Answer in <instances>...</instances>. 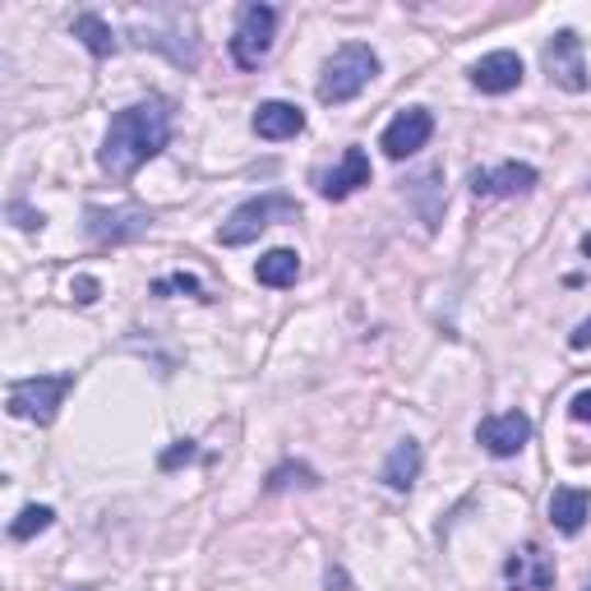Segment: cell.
Returning <instances> with one entry per match:
<instances>
[{
	"label": "cell",
	"instance_id": "1",
	"mask_svg": "<svg viewBox=\"0 0 591 591\" xmlns=\"http://www.w3.org/2000/svg\"><path fill=\"white\" fill-rule=\"evenodd\" d=\"M167 135H171L167 102H135V106H125V112H116L112 125H106L98 162H102L106 177L125 181V177H135L144 162L158 158V152L167 148Z\"/></svg>",
	"mask_w": 591,
	"mask_h": 591
},
{
	"label": "cell",
	"instance_id": "2",
	"mask_svg": "<svg viewBox=\"0 0 591 591\" xmlns=\"http://www.w3.org/2000/svg\"><path fill=\"white\" fill-rule=\"evenodd\" d=\"M379 75V56L365 47V42H346V47L333 52V60L323 65V79H319V102L328 106H342L352 102L370 79Z\"/></svg>",
	"mask_w": 591,
	"mask_h": 591
},
{
	"label": "cell",
	"instance_id": "3",
	"mask_svg": "<svg viewBox=\"0 0 591 591\" xmlns=\"http://www.w3.org/2000/svg\"><path fill=\"white\" fill-rule=\"evenodd\" d=\"M70 375H33V379H19L10 384L5 393V407L10 416H19V421H33V425H52L56 421V407L60 398L70 393Z\"/></svg>",
	"mask_w": 591,
	"mask_h": 591
},
{
	"label": "cell",
	"instance_id": "4",
	"mask_svg": "<svg viewBox=\"0 0 591 591\" xmlns=\"http://www.w3.org/2000/svg\"><path fill=\"white\" fill-rule=\"evenodd\" d=\"M282 217H296V200H287V194H259V200H246L227 217L217 240H223V246H250L259 231H269Z\"/></svg>",
	"mask_w": 591,
	"mask_h": 591
},
{
	"label": "cell",
	"instance_id": "5",
	"mask_svg": "<svg viewBox=\"0 0 591 591\" xmlns=\"http://www.w3.org/2000/svg\"><path fill=\"white\" fill-rule=\"evenodd\" d=\"M273 33H277V10L273 5H246L236 19L231 33V56L240 70H259L273 52Z\"/></svg>",
	"mask_w": 591,
	"mask_h": 591
},
{
	"label": "cell",
	"instance_id": "6",
	"mask_svg": "<svg viewBox=\"0 0 591 591\" xmlns=\"http://www.w3.org/2000/svg\"><path fill=\"white\" fill-rule=\"evenodd\" d=\"M545 75L559 83L564 93H582L587 89V60H582V37L573 29H559L545 42Z\"/></svg>",
	"mask_w": 591,
	"mask_h": 591
},
{
	"label": "cell",
	"instance_id": "7",
	"mask_svg": "<svg viewBox=\"0 0 591 591\" xmlns=\"http://www.w3.org/2000/svg\"><path fill=\"white\" fill-rule=\"evenodd\" d=\"M152 217L135 204H121V208H102L93 204L89 213H83V227H89V236L98 240V246H125V240H139L148 231Z\"/></svg>",
	"mask_w": 591,
	"mask_h": 591
},
{
	"label": "cell",
	"instance_id": "8",
	"mask_svg": "<svg viewBox=\"0 0 591 591\" xmlns=\"http://www.w3.org/2000/svg\"><path fill=\"white\" fill-rule=\"evenodd\" d=\"M430 135H434V116L425 112V106H407V112H398L388 121L379 148L393 162H402V158H411V152H421L430 144Z\"/></svg>",
	"mask_w": 591,
	"mask_h": 591
},
{
	"label": "cell",
	"instance_id": "9",
	"mask_svg": "<svg viewBox=\"0 0 591 591\" xmlns=\"http://www.w3.org/2000/svg\"><path fill=\"white\" fill-rule=\"evenodd\" d=\"M476 440L486 444L495 457H513V453L527 448V440H532V421H527L522 411H503V416H490V421H480Z\"/></svg>",
	"mask_w": 591,
	"mask_h": 591
},
{
	"label": "cell",
	"instance_id": "10",
	"mask_svg": "<svg viewBox=\"0 0 591 591\" xmlns=\"http://www.w3.org/2000/svg\"><path fill=\"white\" fill-rule=\"evenodd\" d=\"M471 83L480 93H513L522 83V56L518 52H490L471 65Z\"/></svg>",
	"mask_w": 591,
	"mask_h": 591
},
{
	"label": "cell",
	"instance_id": "11",
	"mask_svg": "<svg viewBox=\"0 0 591 591\" xmlns=\"http://www.w3.org/2000/svg\"><path fill=\"white\" fill-rule=\"evenodd\" d=\"M503 573H509V591H545L555 582V564L541 545H527L522 555H513L509 564H503Z\"/></svg>",
	"mask_w": 591,
	"mask_h": 591
},
{
	"label": "cell",
	"instance_id": "12",
	"mask_svg": "<svg viewBox=\"0 0 591 591\" xmlns=\"http://www.w3.org/2000/svg\"><path fill=\"white\" fill-rule=\"evenodd\" d=\"M361 185H370V158H365L361 148H346L342 162L319 177V194H323V200H346V194L361 190Z\"/></svg>",
	"mask_w": 591,
	"mask_h": 591
},
{
	"label": "cell",
	"instance_id": "13",
	"mask_svg": "<svg viewBox=\"0 0 591 591\" xmlns=\"http://www.w3.org/2000/svg\"><path fill=\"white\" fill-rule=\"evenodd\" d=\"M536 185V167L527 162H503L495 171H471V190L476 194H527Z\"/></svg>",
	"mask_w": 591,
	"mask_h": 591
},
{
	"label": "cell",
	"instance_id": "14",
	"mask_svg": "<svg viewBox=\"0 0 591 591\" xmlns=\"http://www.w3.org/2000/svg\"><path fill=\"white\" fill-rule=\"evenodd\" d=\"M305 129V112L292 102H264L254 112V135L259 139H296Z\"/></svg>",
	"mask_w": 591,
	"mask_h": 591
},
{
	"label": "cell",
	"instance_id": "15",
	"mask_svg": "<svg viewBox=\"0 0 591 591\" xmlns=\"http://www.w3.org/2000/svg\"><path fill=\"white\" fill-rule=\"evenodd\" d=\"M587 518H591V499H587L582 490L564 486V490H555V495H550V522H555V527H559L564 536H578Z\"/></svg>",
	"mask_w": 591,
	"mask_h": 591
},
{
	"label": "cell",
	"instance_id": "16",
	"mask_svg": "<svg viewBox=\"0 0 591 591\" xmlns=\"http://www.w3.org/2000/svg\"><path fill=\"white\" fill-rule=\"evenodd\" d=\"M384 486L388 490H411L416 486V476H421V444L416 440H402L398 448L388 453V463H384Z\"/></svg>",
	"mask_w": 591,
	"mask_h": 591
},
{
	"label": "cell",
	"instance_id": "17",
	"mask_svg": "<svg viewBox=\"0 0 591 591\" xmlns=\"http://www.w3.org/2000/svg\"><path fill=\"white\" fill-rule=\"evenodd\" d=\"M254 277H259V287H292V282L300 277V254L296 250H269V254H259Z\"/></svg>",
	"mask_w": 591,
	"mask_h": 591
},
{
	"label": "cell",
	"instance_id": "18",
	"mask_svg": "<svg viewBox=\"0 0 591 591\" xmlns=\"http://www.w3.org/2000/svg\"><path fill=\"white\" fill-rule=\"evenodd\" d=\"M75 37H79L93 56H112V52H116V33H112V24H106L102 14H79V19H75Z\"/></svg>",
	"mask_w": 591,
	"mask_h": 591
},
{
	"label": "cell",
	"instance_id": "19",
	"mask_svg": "<svg viewBox=\"0 0 591 591\" xmlns=\"http://www.w3.org/2000/svg\"><path fill=\"white\" fill-rule=\"evenodd\" d=\"M52 518H56V513L47 509V503H29V509L10 522V536H14V541H33L37 532L52 527Z\"/></svg>",
	"mask_w": 591,
	"mask_h": 591
},
{
	"label": "cell",
	"instance_id": "20",
	"mask_svg": "<svg viewBox=\"0 0 591 591\" xmlns=\"http://www.w3.org/2000/svg\"><path fill=\"white\" fill-rule=\"evenodd\" d=\"M70 292H75V300H79V305H93L102 287H98V277H75V287H70Z\"/></svg>",
	"mask_w": 591,
	"mask_h": 591
},
{
	"label": "cell",
	"instance_id": "21",
	"mask_svg": "<svg viewBox=\"0 0 591 591\" xmlns=\"http://www.w3.org/2000/svg\"><path fill=\"white\" fill-rule=\"evenodd\" d=\"M171 287H177V292H190V296H204V287H200V282H194V277H185V273H177L171 282H158V296H162V292H171Z\"/></svg>",
	"mask_w": 591,
	"mask_h": 591
},
{
	"label": "cell",
	"instance_id": "22",
	"mask_svg": "<svg viewBox=\"0 0 591 591\" xmlns=\"http://www.w3.org/2000/svg\"><path fill=\"white\" fill-rule=\"evenodd\" d=\"M190 457H194V444H190V440H185V444H177V448H167V453H162V471L190 463Z\"/></svg>",
	"mask_w": 591,
	"mask_h": 591
},
{
	"label": "cell",
	"instance_id": "23",
	"mask_svg": "<svg viewBox=\"0 0 591 591\" xmlns=\"http://www.w3.org/2000/svg\"><path fill=\"white\" fill-rule=\"evenodd\" d=\"M568 411H573V421L591 425V388H587V393H578V398H573V402H568Z\"/></svg>",
	"mask_w": 591,
	"mask_h": 591
},
{
	"label": "cell",
	"instance_id": "24",
	"mask_svg": "<svg viewBox=\"0 0 591 591\" xmlns=\"http://www.w3.org/2000/svg\"><path fill=\"white\" fill-rule=\"evenodd\" d=\"M587 342H591V319H582V323L573 328V338H568V346H578V352H582Z\"/></svg>",
	"mask_w": 591,
	"mask_h": 591
},
{
	"label": "cell",
	"instance_id": "25",
	"mask_svg": "<svg viewBox=\"0 0 591 591\" xmlns=\"http://www.w3.org/2000/svg\"><path fill=\"white\" fill-rule=\"evenodd\" d=\"M582 254H587V259H591V231H587V236H582Z\"/></svg>",
	"mask_w": 591,
	"mask_h": 591
},
{
	"label": "cell",
	"instance_id": "26",
	"mask_svg": "<svg viewBox=\"0 0 591 591\" xmlns=\"http://www.w3.org/2000/svg\"><path fill=\"white\" fill-rule=\"evenodd\" d=\"M587 591H591V587H587Z\"/></svg>",
	"mask_w": 591,
	"mask_h": 591
}]
</instances>
